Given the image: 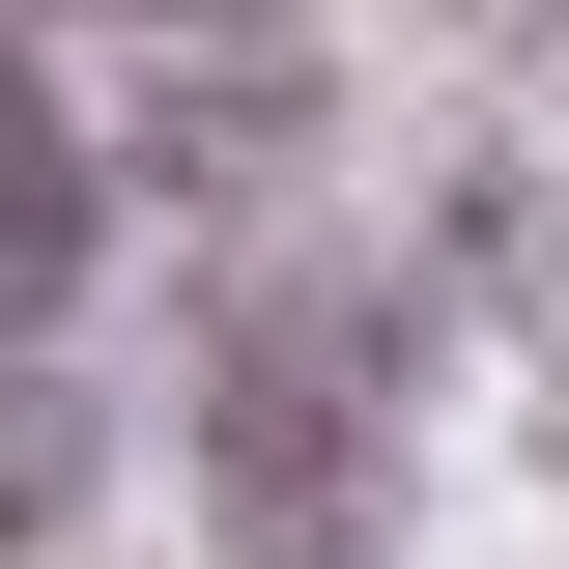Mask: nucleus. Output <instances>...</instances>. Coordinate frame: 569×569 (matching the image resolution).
Returning <instances> with one entry per match:
<instances>
[{"label":"nucleus","instance_id":"f257e3e1","mask_svg":"<svg viewBox=\"0 0 569 569\" xmlns=\"http://www.w3.org/2000/svg\"><path fill=\"white\" fill-rule=\"evenodd\" d=\"M228 541L257 569L370 541V313H257V342H228Z\"/></svg>","mask_w":569,"mask_h":569},{"label":"nucleus","instance_id":"20e7f679","mask_svg":"<svg viewBox=\"0 0 569 569\" xmlns=\"http://www.w3.org/2000/svg\"><path fill=\"white\" fill-rule=\"evenodd\" d=\"M171 29H257V0H171Z\"/></svg>","mask_w":569,"mask_h":569},{"label":"nucleus","instance_id":"f03ea898","mask_svg":"<svg viewBox=\"0 0 569 569\" xmlns=\"http://www.w3.org/2000/svg\"><path fill=\"white\" fill-rule=\"evenodd\" d=\"M86 284V142H58V86L0 58V313H58Z\"/></svg>","mask_w":569,"mask_h":569},{"label":"nucleus","instance_id":"7ed1b4c3","mask_svg":"<svg viewBox=\"0 0 569 569\" xmlns=\"http://www.w3.org/2000/svg\"><path fill=\"white\" fill-rule=\"evenodd\" d=\"M58 485H86V427H58V399H0V512H58Z\"/></svg>","mask_w":569,"mask_h":569}]
</instances>
